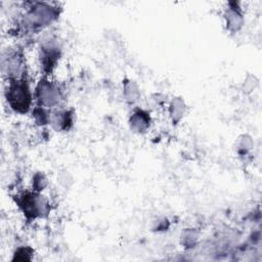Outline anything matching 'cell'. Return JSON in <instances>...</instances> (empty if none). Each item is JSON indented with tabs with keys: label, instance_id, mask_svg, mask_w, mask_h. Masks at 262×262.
I'll return each mask as SVG.
<instances>
[{
	"label": "cell",
	"instance_id": "cell-1",
	"mask_svg": "<svg viewBox=\"0 0 262 262\" xmlns=\"http://www.w3.org/2000/svg\"><path fill=\"white\" fill-rule=\"evenodd\" d=\"M9 100L11 105L15 110L23 107V111L27 110L29 102V93L27 87L21 83H15L10 86L9 89Z\"/></svg>",
	"mask_w": 262,
	"mask_h": 262
}]
</instances>
